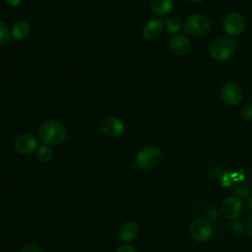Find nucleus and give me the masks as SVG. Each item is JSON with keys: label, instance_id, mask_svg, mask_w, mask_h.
I'll list each match as a JSON object with an SVG mask.
<instances>
[{"label": "nucleus", "instance_id": "7", "mask_svg": "<svg viewBox=\"0 0 252 252\" xmlns=\"http://www.w3.org/2000/svg\"><path fill=\"white\" fill-rule=\"evenodd\" d=\"M243 204L239 197L228 196L224 198L220 204L221 215L228 220H235L239 217L242 212Z\"/></svg>", "mask_w": 252, "mask_h": 252}, {"label": "nucleus", "instance_id": "27", "mask_svg": "<svg viewBox=\"0 0 252 252\" xmlns=\"http://www.w3.org/2000/svg\"><path fill=\"white\" fill-rule=\"evenodd\" d=\"M250 185H251V188H252V178H251V181H250Z\"/></svg>", "mask_w": 252, "mask_h": 252}, {"label": "nucleus", "instance_id": "18", "mask_svg": "<svg viewBox=\"0 0 252 252\" xmlns=\"http://www.w3.org/2000/svg\"><path fill=\"white\" fill-rule=\"evenodd\" d=\"M164 27H165V29H166V31L168 32L175 33V32H178L181 30L182 23H181L179 18H177V17H170V18H168L165 21Z\"/></svg>", "mask_w": 252, "mask_h": 252}, {"label": "nucleus", "instance_id": "4", "mask_svg": "<svg viewBox=\"0 0 252 252\" xmlns=\"http://www.w3.org/2000/svg\"><path fill=\"white\" fill-rule=\"evenodd\" d=\"M161 152L158 147L150 145L142 148L136 155V164L143 170L155 168L160 161Z\"/></svg>", "mask_w": 252, "mask_h": 252}, {"label": "nucleus", "instance_id": "6", "mask_svg": "<svg viewBox=\"0 0 252 252\" xmlns=\"http://www.w3.org/2000/svg\"><path fill=\"white\" fill-rule=\"evenodd\" d=\"M246 27L244 17L237 12L227 14L222 20V28L228 35H239L241 34Z\"/></svg>", "mask_w": 252, "mask_h": 252}, {"label": "nucleus", "instance_id": "15", "mask_svg": "<svg viewBox=\"0 0 252 252\" xmlns=\"http://www.w3.org/2000/svg\"><path fill=\"white\" fill-rule=\"evenodd\" d=\"M152 11L158 17H165L173 7V0H150Z\"/></svg>", "mask_w": 252, "mask_h": 252}, {"label": "nucleus", "instance_id": "2", "mask_svg": "<svg viewBox=\"0 0 252 252\" xmlns=\"http://www.w3.org/2000/svg\"><path fill=\"white\" fill-rule=\"evenodd\" d=\"M183 29L189 36L203 37L210 32L211 22L205 15L193 14L185 19Z\"/></svg>", "mask_w": 252, "mask_h": 252}, {"label": "nucleus", "instance_id": "24", "mask_svg": "<svg viewBox=\"0 0 252 252\" xmlns=\"http://www.w3.org/2000/svg\"><path fill=\"white\" fill-rule=\"evenodd\" d=\"M4 1L6 2L7 5H9L11 7H17L22 2V0H4Z\"/></svg>", "mask_w": 252, "mask_h": 252}, {"label": "nucleus", "instance_id": "1", "mask_svg": "<svg viewBox=\"0 0 252 252\" xmlns=\"http://www.w3.org/2000/svg\"><path fill=\"white\" fill-rule=\"evenodd\" d=\"M37 136L42 145L55 146L62 144L66 140L67 129L58 121L47 120L38 126Z\"/></svg>", "mask_w": 252, "mask_h": 252}, {"label": "nucleus", "instance_id": "10", "mask_svg": "<svg viewBox=\"0 0 252 252\" xmlns=\"http://www.w3.org/2000/svg\"><path fill=\"white\" fill-rule=\"evenodd\" d=\"M38 141L32 134L25 133L19 135L15 142L14 146L18 153L22 155H30L37 150Z\"/></svg>", "mask_w": 252, "mask_h": 252}, {"label": "nucleus", "instance_id": "16", "mask_svg": "<svg viewBox=\"0 0 252 252\" xmlns=\"http://www.w3.org/2000/svg\"><path fill=\"white\" fill-rule=\"evenodd\" d=\"M52 155H53V153H52L51 148L46 145H42V146L38 147L35 152V157H36L37 160L40 162L49 161L52 158Z\"/></svg>", "mask_w": 252, "mask_h": 252}, {"label": "nucleus", "instance_id": "9", "mask_svg": "<svg viewBox=\"0 0 252 252\" xmlns=\"http://www.w3.org/2000/svg\"><path fill=\"white\" fill-rule=\"evenodd\" d=\"M221 100L227 105L234 106L240 103L242 99V91L235 83H226L220 91Z\"/></svg>", "mask_w": 252, "mask_h": 252}, {"label": "nucleus", "instance_id": "17", "mask_svg": "<svg viewBox=\"0 0 252 252\" xmlns=\"http://www.w3.org/2000/svg\"><path fill=\"white\" fill-rule=\"evenodd\" d=\"M251 185L246 182V181H241V182H238L235 186H234V189H233V192L235 194V196L239 197V198H246V197H249L250 194H251Z\"/></svg>", "mask_w": 252, "mask_h": 252}, {"label": "nucleus", "instance_id": "21", "mask_svg": "<svg viewBox=\"0 0 252 252\" xmlns=\"http://www.w3.org/2000/svg\"><path fill=\"white\" fill-rule=\"evenodd\" d=\"M19 252H44V251L35 244H27L24 247H22Z\"/></svg>", "mask_w": 252, "mask_h": 252}, {"label": "nucleus", "instance_id": "19", "mask_svg": "<svg viewBox=\"0 0 252 252\" xmlns=\"http://www.w3.org/2000/svg\"><path fill=\"white\" fill-rule=\"evenodd\" d=\"M11 37V32H9L7 26L0 21V45L6 44Z\"/></svg>", "mask_w": 252, "mask_h": 252}, {"label": "nucleus", "instance_id": "11", "mask_svg": "<svg viewBox=\"0 0 252 252\" xmlns=\"http://www.w3.org/2000/svg\"><path fill=\"white\" fill-rule=\"evenodd\" d=\"M164 28V23L162 20L158 18H155L150 20L143 28L142 35L147 40H153L157 37H158Z\"/></svg>", "mask_w": 252, "mask_h": 252}, {"label": "nucleus", "instance_id": "25", "mask_svg": "<svg viewBox=\"0 0 252 252\" xmlns=\"http://www.w3.org/2000/svg\"><path fill=\"white\" fill-rule=\"evenodd\" d=\"M248 207H249V209L252 211V196L250 197V199H249V201H248Z\"/></svg>", "mask_w": 252, "mask_h": 252}, {"label": "nucleus", "instance_id": "22", "mask_svg": "<svg viewBox=\"0 0 252 252\" xmlns=\"http://www.w3.org/2000/svg\"><path fill=\"white\" fill-rule=\"evenodd\" d=\"M115 252H137V250L130 244H122L116 249Z\"/></svg>", "mask_w": 252, "mask_h": 252}, {"label": "nucleus", "instance_id": "23", "mask_svg": "<svg viewBox=\"0 0 252 252\" xmlns=\"http://www.w3.org/2000/svg\"><path fill=\"white\" fill-rule=\"evenodd\" d=\"M245 229H246L247 234L252 238V216H250L249 219L247 220L246 224H245Z\"/></svg>", "mask_w": 252, "mask_h": 252}, {"label": "nucleus", "instance_id": "8", "mask_svg": "<svg viewBox=\"0 0 252 252\" xmlns=\"http://www.w3.org/2000/svg\"><path fill=\"white\" fill-rule=\"evenodd\" d=\"M99 128L102 134L108 138H117L121 136L125 131V125L123 121L113 116L103 118L100 122Z\"/></svg>", "mask_w": 252, "mask_h": 252}, {"label": "nucleus", "instance_id": "12", "mask_svg": "<svg viewBox=\"0 0 252 252\" xmlns=\"http://www.w3.org/2000/svg\"><path fill=\"white\" fill-rule=\"evenodd\" d=\"M169 46L175 55H183L190 49V40L184 34H176L171 38Z\"/></svg>", "mask_w": 252, "mask_h": 252}, {"label": "nucleus", "instance_id": "26", "mask_svg": "<svg viewBox=\"0 0 252 252\" xmlns=\"http://www.w3.org/2000/svg\"><path fill=\"white\" fill-rule=\"evenodd\" d=\"M188 1L191 2V3H200V2H202L204 0H188Z\"/></svg>", "mask_w": 252, "mask_h": 252}, {"label": "nucleus", "instance_id": "14", "mask_svg": "<svg viewBox=\"0 0 252 252\" xmlns=\"http://www.w3.org/2000/svg\"><path fill=\"white\" fill-rule=\"evenodd\" d=\"M30 33L31 25L25 20H20L16 22L11 30V36L15 40H24L30 35Z\"/></svg>", "mask_w": 252, "mask_h": 252}, {"label": "nucleus", "instance_id": "20", "mask_svg": "<svg viewBox=\"0 0 252 252\" xmlns=\"http://www.w3.org/2000/svg\"><path fill=\"white\" fill-rule=\"evenodd\" d=\"M241 117L246 121H252V103H247L242 107Z\"/></svg>", "mask_w": 252, "mask_h": 252}, {"label": "nucleus", "instance_id": "5", "mask_svg": "<svg viewBox=\"0 0 252 252\" xmlns=\"http://www.w3.org/2000/svg\"><path fill=\"white\" fill-rule=\"evenodd\" d=\"M189 231L193 239L198 242H205L211 238L213 234V226L207 219L198 218L191 222Z\"/></svg>", "mask_w": 252, "mask_h": 252}, {"label": "nucleus", "instance_id": "13", "mask_svg": "<svg viewBox=\"0 0 252 252\" xmlns=\"http://www.w3.org/2000/svg\"><path fill=\"white\" fill-rule=\"evenodd\" d=\"M138 233H139L138 224L134 221H126L121 225L118 232V236L122 242L127 243V242L133 241L138 236Z\"/></svg>", "mask_w": 252, "mask_h": 252}, {"label": "nucleus", "instance_id": "28", "mask_svg": "<svg viewBox=\"0 0 252 252\" xmlns=\"http://www.w3.org/2000/svg\"><path fill=\"white\" fill-rule=\"evenodd\" d=\"M30 1H36V0H30Z\"/></svg>", "mask_w": 252, "mask_h": 252}, {"label": "nucleus", "instance_id": "3", "mask_svg": "<svg viewBox=\"0 0 252 252\" xmlns=\"http://www.w3.org/2000/svg\"><path fill=\"white\" fill-rule=\"evenodd\" d=\"M235 49L236 44L231 37L220 36L211 43L210 54L217 61H226L233 56Z\"/></svg>", "mask_w": 252, "mask_h": 252}]
</instances>
